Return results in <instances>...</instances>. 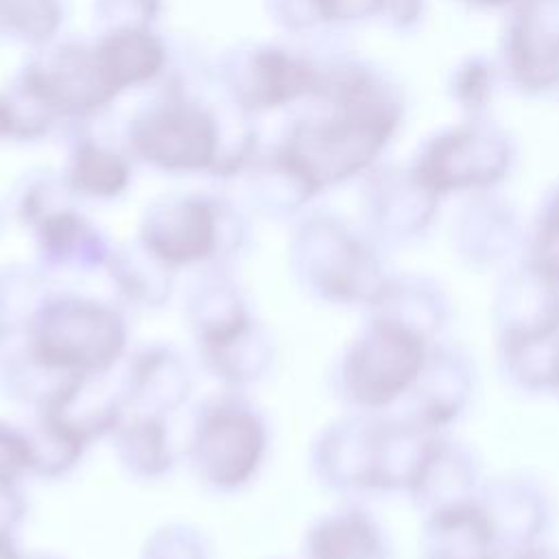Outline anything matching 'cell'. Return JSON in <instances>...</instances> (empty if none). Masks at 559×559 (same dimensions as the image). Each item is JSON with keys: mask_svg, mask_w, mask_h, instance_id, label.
Returning <instances> with one entry per match:
<instances>
[{"mask_svg": "<svg viewBox=\"0 0 559 559\" xmlns=\"http://www.w3.org/2000/svg\"><path fill=\"white\" fill-rule=\"evenodd\" d=\"M28 515V500L22 485L0 483V533L17 535Z\"/></svg>", "mask_w": 559, "mask_h": 559, "instance_id": "cell-46", "label": "cell"}, {"mask_svg": "<svg viewBox=\"0 0 559 559\" xmlns=\"http://www.w3.org/2000/svg\"><path fill=\"white\" fill-rule=\"evenodd\" d=\"M424 9L426 0H382L378 17L391 28L408 31L424 17Z\"/></svg>", "mask_w": 559, "mask_h": 559, "instance_id": "cell-47", "label": "cell"}, {"mask_svg": "<svg viewBox=\"0 0 559 559\" xmlns=\"http://www.w3.org/2000/svg\"><path fill=\"white\" fill-rule=\"evenodd\" d=\"M504 72L524 94L559 85V0H522L504 33Z\"/></svg>", "mask_w": 559, "mask_h": 559, "instance_id": "cell-14", "label": "cell"}, {"mask_svg": "<svg viewBox=\"0 0 559 559\" xmlns=\"http://www.w3.org/2000/svg\"><path fill=\"white\" fill-rule=\"evenodd\" d=\"M365 312L391 321L428 343H437L452 317V301L445 288L430 275L391 273L386 286Z\"/></svg>", "mask_w": 559, "mask_h": 559, "instance_id": "cell-25", "label": "cell"}, {"mask_svg": "<svg viewBox=\"0 0 559 559\" xmlns=\"http://www.w3.org/2000/svg\"><path fill=\"white\" fill-rule=\"evenodd\" d=\"M524 238L526 227H522L515 207L493 190L469 194L450 227L454 253L476 271H504L520 262Z\"/></svg>", "mask_w": 559, "mask_h": 559, "instance_id": "cell-13", "label": "cell"}, {"mask_svg": "<svg viewBox=\"0 0 559 559\" xmlns=\"http://www.w3.org/2000/svg\"><path fill=\"white\" fill-rule=\"evenodd\" d=\"M417 421L389 413L378 417L373 454V493H408L428 463L439 437Z\"/></svg>", "mask_w": 559, "mask_h": 559, "instance_id": "cell-26", "label": "cell"}, {"mask_svg": "<svg viewBox=\"0 0 559 559\" xmlns=\"http://www.w3.org/2000/svg\"><path fill=\"white\" fill-rule=\"evenodd\" d=\"M135 240L175 273L231 271L249 242V225L218 194L166 192L142 210Z\"/></svg>", "mask_w": 559, "mask_h": 559, "instance_id": "cell-3", "label": "cell"}, {"mask_svg": "<svg viewBox=\"0 0 559 559\" xmlns=\"http://www.w3.org/2000/svg\"><path fill=\"white\" fill-rule=\"evenodd\" d=\"M70 203L79 201L68 190L61 170L55 173L50 168H37L26 173L11 194L13 216L26 231H31L41 218H46L55 210Z\"/></svg>", "mask_w": 559, "mask_h": 559, "instance_id": "cell-39", "label": "cell"}, {"mask_svg": "<svg viewBox=\"0 0 559 559\" xmlns=\"http://www.w3.org/2000/svg\"><path fill=\"white\" fill-rule=\"evenodd\" d=\"M299 559H393L378 520L356 500H347L310 522Z\"/></svg>", "mask_w": 559, "mask_h": 559, "instance_id": "cell-24", "label": "cell"}, {"mask_svg": "<svg viewBox=\"0 0 559 559\" xmlns=\"http://www.w3.org/2000/svg\"><path fill=\"white\" fill-rule=\"evenodd\" d=\"M513 138L485 116L430 138L413 159L415 175L441 199L496 190L515 166Z\"/></svg>", "mask_w": 559, "mask_h": 559, "instance_id": "cell-8", "label": "cell"}, {"mask_svg": "<svg viewBox=\"0 0 559 559\" xmlns=\"http://www.w3.org/2000/svg\"><path fill=\"white\" fill-rule=\"evenodd\" d=\"M129 411L173 417L194 393V367L170 343H146L122 360L118 376Z\"/></svg>", "mask_w": 559, "mask_h": 559, "instance_id": "cell-17", "label": "cell"}, {"mask_svg": "<svg viewBox=\"0 0 559 559\" xmlns=\"http://www.w3.org/2000/svg\"><path fill=\"white\" fill-rule=\"evenodd\" d=\"M476 393V365L459 345L437 341L430 345L426 362L400 404V413L419 426L445 432L467 411Z\"/></svg>", "mask_w": 559, "mask_h": 559, "instance_id": "cell-15", "label": "cell"}, {"mask_svg": "<svg viewBox=\"0 0 559 559\" xmlns=\"http://www.w3.org/2000/svg\"><path fill=\"white\" fill-rule=\"evenodd\" d=\"M461 2L474 9H507V7L520 4L522 0H461Z\"/></svg>", "mask_w": 559, "mask_h": 559, "instance_id": "cell-50", "label": "cell"}, {"mask_svg": "<svg viewBox=\"0 0 559 559\" xmlns=\"http://www.w3.org/2000/svg\"><path fill=\"white\" fill-rule=\"evenodd\" d=\"M109 443L122 472L135 480H162L177 465L170 417L164 415L129 411Z\"/></svg>", "mask_w": 559, "mask_h": 559, "instance_id": "cell-28", "label": "cell"}, {"mask_svg": "<svg viewBox=\"0 0 559 559\" xmlns=\"http://www.w3.org/2000/svg\"><path fill=\"white\" fill-rule=\"evenodd\" d=\"M269 452V419L247 393L218 389L194 406L186 461L203 489L218 496L240 493L258 480Z\"/></svg>", "mask_w": 559, "mask_h": 559, "instance_id": "cell-5", "label": "cell"}, {"mask_svg": "<svg viewBox=\"0 0 559 559\" xmlns=\"http://www.w3.org/2000/svg\"><path fill=\"white\" fill-rule=\"evenodd\" d=\"M4 116H7V138L17 142H37L50 135V131L61 124L55 111L28 87L17 74L0 94Z\"/></svg>", "mask_w": 559, "mask_h": 559, "instance_id": "cell-40", "label": "cell"}, {"mask_svg": "<svg viewBox=\"0 0 559 559\" xmlns=\"http://www.w3.org/2000/svg\"><path fill=\"white\" fill-rule=\"evenodd\" d=\"M269 559H280V557H269Z\"/></svg>", "mask_w": 559, "mask_h": 559, "instance_id": "cell-54", "label": "cell"}, {"mask_svg": "<svg viewBox=\"0 0 559 559\" xmlns=\"http://www.w3.org/2000/svg\"><path fill=\"white\" fill-rule=\"evenodd\" d=\"M164 0H94L98 33L116 28H155Z\"/></svg>", "mask_w": 559, "mask_h": 559, "instance_id": "cell-44", "label": "cell"}, {"mask_svg": "<svg viewBox=\"0 0 559 559\" xmlns=\"http://www.w3.org/2000/svg\"><path fill=\"white\" fill-rule=\"evenodd\" d=\"M26 430L33 450V478L63 480L81 465L90 450L59 426L37 415H33Z\"/></svg>", "mask_w": 559, "mask_h": 559, "instance_id": "cell-38", "label": "cell"}, {"mask_svg": "<svg viewBox=\"0 0 559 559\" xmlns=\"http://www.w3.org/2000/svg\"><path fill=\"white\" fill-rule=\"evenodd\" d=\"M138 559H214V555L212 542L197 524L170 520L144 537Z\"/></svg>", "mask_w": 559, "mask_h": 559, "instance_id": "cell-42", "label": "cell"}, {"mask_svg": "<svg viewBox=\"0 0 559 559\" xmlns=\"http://www.w3.org/2000/svg\"><path fill=\"white\" fill-rule=\"evenodd\" d=\"M127 413L129 406L118 378L114 380L111 373H105L70 378L59 393L33 415L52 421L76 441L92 448L96 441H109Z\"/></svg>", "mask_w": 559, "mask_h": 559, "instance_id": "cell-19", "label": "cell"}, {"mask_svg": "<svg viewBox=\"0 0 559 559\" xmlns=\"http://www.w3.org/2000/svg\"><path fill=\"white\" fill-rule=\"evenodd\" d=\"M312 105L273 148L317 197L376 168L404 116L400 90L354 57L321 63Z\"/></svg>", "mask_w": 559, "mask_h": 559, "instance_id": "cell-1", "label": "cell"}, {"mask_svg": "<svg viewBox=\"0 0 559 559\" xmlns=\"http://www.w3.org/2000/svg\"><path fill=\"white\" fill-rule=\"evenodd\" d=\"M496 85V68L485 57H469L456 66L450 81L452 100L467 114V118L485 116Z\"/></svg>", "mask_w": 559, "mask_h": 559, "instance_id": "cell-43", "label": "cell"}, {"mask_svg": "<svg viewBox=\"0 0 559 559\" xmlns=\"http://www.w3.org/2000/svg\"><path fill=\"white\" fill-rule=\"evenodd\" d=\"M194 352L199 367L221 389L242 393L258 386L271 373L277 358L275 341L260 319L236 338Z\"/></svg>", "mask_w": 559, "mask_h": 559, "instance_id": "cell-30", "label": "cell"}, {"mask_svg": "<svg viewBox=\"0 0 559 559\" xmlns=\"http://www.w3.org/2000/svg\"><path fill=\"white\" fill-rule=\"evenodd\" d=\"M491 321L496 341L524 338L559 328V284L515 262L502 271L493 301Z\"/></svg>", "mask_w": 559, "mask_h": 559, "instance_id": "cell-21", "label": "cell"}, {"mask_svg": "<svg viewBox=\"0 0 559 559\" xmlns=\"http://www.w3.org/2000/svg\"><path fill=\"white\" fill-rule=\"evenodd\" d=\"M20 343L59 376H105L129 354V323L114 301L55 288Z\"/></svg>", "mask_w": 559, "mask_h": 559, "instance_id": "cell-4", "label": "cell"}, {"mask_svg": "<svg viewBox=\"0 0 559 559\" xmlns=\"http://www.w3.org/2000/svg\"><path fill=\"white\" fill-rule=\"evenodd\" d=\"M33 478V450L26 426L0 419V483L22 485Z\"/></svg>", "mask_w": 559, "mask_h": 559, "instance_id": "cell-45", "label": "cell"}, {"mask_svg": "<svg viewBox=\"0 0 559 559\" xmlns=\"http://www.w3.org/2000/svg\"><path fill=\"white\" fill-rule=\"evenodd\" d=\"M61 177L76 201H116L133 183V157L98 138L76 135Z\"/></svg>", "mask_w": 559, "mask_h": 559, "instance_id": "cell-27", "label": "cell"}, {"mask_svg": "<svg viewBox=\"0 0 559 559\" xmlns=\"http://www.w3.org/2000/svg\"><path fill=\"white\" fill-rule=\"evenodd\" d=\"M441 197L411 166H376L362 177L365 234L382 247L424 238L437 221Z\"/></svg>", "mask_w": 559, "mask_h": 559, "instance_id": "cell-11", "label": "cell"}, {"mask_svg": "<svg viewBox=\"0 0 559 559\" xmlns=\"http://www.w3.org/2000/svg\"><path fill=\"white\" fill-rule=\"evenodd\" d=\"M223 92L251 116L312 103L321 63L282 44H249L229 52L218 70Z\"/></svg>", "mask_w": 559, "mask_h": 559, "instance_id": "cell-9", "label": "cell"}, {"mask_svg": "<svg viewBox=\"0 0 559 559\" xmlns=\"http://www.w3.org/2000/svg\"><path fill=\"white\" fill-rule=\"evenodd\" d=\"M183 321L194 349H205L247 332L258 317L234 273L214 269L194 273L183 297Z\"/></svg>", "mask_w": 559, "mask_h": 559, "instance_id": "cell-20", "label": "cell"}, {"mask_svg": "<svg viewBox=\"0 0 559 559\" xmlns=\"http://www.w3.org/2000/svg\"><path fill=\"white\" fill-rule=\"evenodd\" d=\"M382 0H266L269 15L290 33L325 24H360L380 15Z\"/></svg>", "mask_w": 559, "mask_h": 559, "instance_id": "cell-36", "label": "cell"}, {"mask_svg": "<svg viewBox=\"0 0 559 559\" xmlns=\"http://www.w3.org/2000/svg\"><path fill=\"white\" fill-rule=\"evenodd\" d=\"M120 304L142 312L166 308L177 288V275L170 266L148 253L135 238L114 245L103 271Z\"/></svg>", "mask_w": 559, "mask_h": 559, "instance_id": "cell-29", "label": "cell"}, {"mask_svg": "<svg viewBox=\"0 0 559 559\" xmlns=\"http://www.w3.org/2000/svg\"><path fill=\"white\" fill-rule=\"evenodd\" d=\"M68 380L35 360L20 341L9 343L0 358V393L31 413L44 408Z\"/></svg>", "mask_w": 559, "mask_h": 559, "instance_id": "cell-35", "label": "cell"}, {"mask_svg": "<svg viewBox=\"0 0 559 559\" xmlns=\"http://www.w3.org/2000/svg\"><path fill=\"white\" fill-rule=\"evenodd\" d=\"M478 507L502 550L544 542L552 524V498L548 489L539 478L524 472L485 478Z\"/></svg>", "mask_w": 559, "mask_h": 559, "instance_id": "cell-16", "label": "cell"}, {"mask_svg": "<svg viewBox=\"0 0 559 559\" xmlns=\"http://www.w3.org/2000/svg\"><path fill=\"white\" fill-rule=\"evenodd\" d=\"M0 138H7V116H4L2 100H0Z\"/></svg>", "mask_w": 559, "mask_h": 559, "instance_id": "cell-52", "label": "cell"}, {"mask_svg": "<svg viewBox=\"0 0 559 559\" xmlns=\"http://www.w3.org/2000/svg\"><path fill=\"white\" fill-rule=\"evenodd\" d=\"M496 345L500 371L515 389L559 397V328Z\"/></svg>", "mask_w": 559, "mask_h": 559, "instance_id": "cell-33", "label": "cell"}, {"mask_svg": "<svg viewBox=\"0 0 559 559\" xmlns=\"http://www.w3.org/2000/svg\"><path fill=\"white\" fill-rule=\"evenodd\" d=\"M522 262L559 284V183L546 192L526 229Z\"/></svg>", "mask_w": 559, "mask_h": 559, "instance_id": "cell-41", "label": "cell"}, {"mask_svg": "<svg viewBox=\"0 0 559 559\" xmlns=\"http://www.w3.org/2000/svg\"><path fill=\"white\" fill-rule=\"evenodd\" d=\"M498 550L500 546L478 500L421 518V559H493Z\"/></svg>", "mask_w": 559, "mask_h": 559, "instance_id": "cell-31", "label": "cell"}, {"mask_svg": "<svg viewBox=\"0 0 559 559\" xmlns=\"http://www.w3.org/2000/svg\"><path fill=\"white\" fill-rule=\"evenodd\" d=\"M0 221H2V207H0Z\"/></svg>", "mask_w": 559, "mask_h": 559, "instance_id": "cell-53", "label": "cell"}, {"mask_svg": "<svg viewBox=\"0 0 559 559\" xmlns=\"http://www.w3.org/2000/svg\"><path fill=\"white\" fill-rule=\"evenodd\" d=\"M378 417L347 411L317 432L308 461L321 487L347 500L373 493Z\"/></svg>", "mask_w": 559, "mask_h": 559, "instance_id": "cell-12", "label": "cell"}, {"mask_svg": "<svg viewBox=\"0 0 559 559\" xmlns=\"http://www.w3.org/2000/svg\"><path fill=\"white\" fill-rule=\"evenodd\" d=\"M124 151L164 175L212 177L221 153V103L170 83L129 118Z\"/></svg>", "mask_w": 559, "mask_h": 559, "instance_id": "cell-7", "label": "cell"}, {"mask_svg": "<svg viewBox=\"0 0 559 559\" xmlns=\"http://www.w3.org/2000/svg\"><path fill=\"white\" fill-rule=\"evenodd\" d=\"M242 179L249 205L273 221L299 218L317 199L308 183L275 153V148L269 153L260 151L242 173Z\"/></svg>", "mask_w": 559, "mask_h": 559, "instance_id": "cell-32", "label": "cell"}, {"mask_svg": "<svg viewBox=\"0 0 559 559\" xmlns=\"http://www.w3.org/2000/svg\"><path fill=\"white\" fill-rule=\"evenodd\" d=\"M92 50L114 100L131 90L153 85L168 70V46L155 28L103 31L92 41Z\"/></svg>", "mask_w": 559, "mask_h": 559, "instance_id": "cell-22", "label": "cell"}, {"mask_svg": "<svg viewBox=\"0 0 559 559\" xmlns=\"http://www.w3.org/2000/svg\"><path fill=\"white\" fill-rule=\"evenodd\" d=\"M63 20V0H0V35L33 50L57 41Z\"/></svg>", "mask_w": 559, "mask_h": 559, "instance_id": "cell-37", "label": "cell"}, {"mask_svg": "<svg viewBox=\"0 0 559 559\" xmlns=\"http://www.w3.org/2000/svg\"><path fill=\"white\" fill-rule=\"evenodd\" d=\"M17 76L61 122L90 120L116 103L100 79L92 41L57 39L33 50Z\"/></svg>", "mask_w": 559, "mask_h": 559, "instance_id": "cell-10", "label": "cell"}, {"mask_svg": "<svg viewBox=\"0 0 559 559\" xmlns=\"http://www.w3.org/2000/svg\"><path fill=\"white\" fill-rule=\"evenodd\" d=\"M35 260L50 277H85L103 273L114 251L107 234L79 207L70 203L41 218L31 231Z\"/></svg>", "mask_w": 559, "mask_h": 559, "instance_id": "cell-18", "label": "cell"}, {"mask_svg": "<svg viewBox=\"0 0 559 559\" xmlns=\"http://www.w3.org/2000/svg\"><path fill=\"white\" fill-rule=\"evenodd\" d=\"M288 269L312 299L362 310L378 299L391 277L382 249L365 231L328 210H308L295 218Z\"/></svg>", "mask_w": 559, "mask_h": 559, "instance_id": "cell-2", "label": "cell"}, {"mask_svg": "<svg viewBox=\"0 0 559 559\" xmlns=\"http://www.w3.org/2000/svg\"><path fill=\"white\" fill-rule=\"evenodd\" d=\"M430 345L391 321L367 314L332 365L334 397L352 413L389 415L411 393Z\"/></svg>", "mask_w": 559, "mask_h": 559, "instance_id": "cell-6", "label": "cell"}, {"mask_svg": "<svg viewBox=\"0 0 559 559\" xmlns=\"http://www.w3.org/2000/svg\"><path fill=\"white\" fill-rule=\"evenodd\" d=\"M52 290V277L37 262H7L0 266V334L7 343L26 334Z\"/></svg>", "mask_w": 559, "mask_h": 559, "instance_id": "cell-34", "label": "cell"}, {"mask_svg": "<svg viewBox=\"0 0 559 559\" xmlns=\"http://www.w3.org/2000/svg\"><path fill=\"white\" fill-rule=\"evenodd\" d=\"M493 559H559V550L548 546L546 542L524 546V548H513V550H498Z\"/></svg>", "mask_w": 559, "mask_h": 559, "instance_id": "cell-48", "label": "cell"}, {"mask_svg": "<svg viewBox=\"0 0 559 559\" xmlns=\"http://www.w3.org/2000/svg\"><path fill=\"white\" fill-rule=\"evenodd\" d=\"M24 550L17 546V535L0 533V559H20Z\"/></svg>", "mask_w": 559, "mask_h": 559, "instance_id": "cell-49", "label": "cell"}, {"mask_svg": "<svg viewBox=\"0 0 559 559\" xmlns=\"http://www.w3.org/2000/svg\"><path fill=\"white\" fill-rule=\"evenodd\" d=\"M483 467L474 450L441 435L417 483L406 493L421 518L478 500Z\"/></svg>", "mask_w": 559, "mask_h": 559, "instance_id": "cell-23", "label": "cell"}, {"mask_svg": "<svg viewBox=\"0 0 559 559\" xmlns=\"http://www.w3.org/2000/svg\"><path fill=\"white\" fill-rule=\"evenodd\" d=\"M20 559H63V557H59L55 552H44V550H39V552H26L24 550Z\"/></svg>", "mask_w": 559, "mask_h": 559, "instance_id": "cell-51", "label": "cell"}]
</instances>
